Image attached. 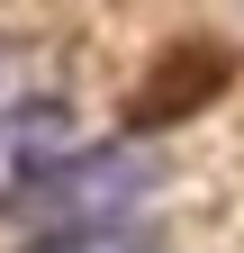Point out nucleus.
Listing matches in <instances>:
<instances>
[{
  "mask_svg": "<svg viewBox=\"0 0 244 253\" xmlns=\"http://www.w3.org/2000/svg\"><path fill=\"white\" fill-rule=\"evenodd\" d=\"M154 181L163 163L145 145H73L64 163H45V172H27L9 199V226L18 235H64V226H109V217H136L145 199H154Z\"/></svg>",
  "mask_w": 244,
  "mask_h": 253,
  "instance_id": "f257e3e1",
  "label": "nucleus"
},
{
  "mask_svg": "<svg viewBox=\"0 0 244 253\" xmlns=\"http://www.w3.org/2000/svg\"><path fill=\"white\" fill-rule=\"evenodd\" d=\"M64 154H73V109L64 100H0V199L27 172L64 163Z\"/></svg>",
  "mask_w": 244,
  "mask_h": 253,
  "instance_id": "f03ea898",
  "label": "nucleus"
},
{
  "mask_svg": "<svg viewBox=\"0 0 244 253\" xmlns=\"http://www.w3.org/2000/svg\"><path fill=\"white\" fill-rule=\"evenodd\" d=\"M27 253H154L145 217H109V226H64V235H27Z\"/></svg>",
  "mask_w": 244,
  "mask_h": 253,
  "instance_id": "7ed1b4c3",
  "label": "nucleus"
},
{
  "mask_svg": "<svg viewBox=\"0 0 244 253\" xmlns=\"http://www.w3.org/2000/svg\"><path fill=\"white\" fill-rule=\"evenodd\" d=\"M0 100H9V54H0Z\"/></svg>",
  "mask_w": 244,
  "mask_h": 253,
  "instance_id": "20e7f679",
  "label": "nucleus"
}]
</instances>
